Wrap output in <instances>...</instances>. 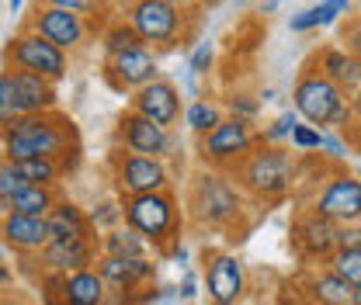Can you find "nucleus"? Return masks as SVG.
<instances>
[{
    "label": "nucleus",
    "instance_id": "1",
    "mask_svg": "<svg viewBox=\"0 0 361 305\" xmlns=\"http://www.w3.org/2000/svg\"><path fill=\"white\" fill-rule=\"evenodd\" d=\"M0 149L7 160H59L77 149V129L66 115L59 111H39V115H21L7 129H0Z\"/></svg>",
    "mask_w": 361,
    "mask_h": 305
},
{
    "label": "nucleus",
    "instance_id": "2",
    "mask_svg": "<svg viewBox=\"0 0 361 305\" xmlns=\"http://www.w3.org/2000/svg\"><path fill=\"white\" fill-rule=\"evenodd\" d=\"M292 108L299 111V118H306L316 129H344L355 122L351 94H344L334 80H326L316 66H306L299 73L292 87Z\"/></svg>",
    "mask_w": 361,
    "mask_h": 305
},
{
    "label": "nucleus",
    "instance_id": "3",
    "mask_svg": "<svg viewBox=\"0 0 361 305\" xmlns=\"http://www.w3.org/2000/svg\"><path fill=\"white\" fill-rule=\"evenodd\" d=\"M236 180L257 198H281L295 180V160L288 149L261 142L236 163Z\"/></svg>",
    "mask_w": 361,
    "mask_h": 305
},
{
    "label": "nucleus",
    "instance_id": "4",
    "mask_svg": "<svg viewBox=\"0 0 361 305\" xmlns=\"http://www.w3.org/2000/svg\"><path fill=\"white\" fill-rule=\"evenodd\" d=\"M126 222L135 232H142L149 243H164L178 229V205L167 191L149 194H126Z\"/></svg>",
    "mask_w": 361,
    "mask_h": 305
},
{
    "label": "nucleus",
    "instance_id": "5",
    "mask_svg": "<svg viewBox=\"0 0 361 305\" xmlns=\"http://www.w3.org/2000/svg\"><path fill=\"white\" fill-rule=\"evenodd\" d=\"M129 25L139 32L146 45H178L184 39V14L167 0H133L129 4Z\"/></svg>",
    "mask_w": 361,
    "mask_h": 305
},
{
    "label": "nucleus",
    "instance_id": "6",
    "mask_svg": "<svg viewBox=\"0 0 361 305\" xmlns=\"http://www.w3.org/2000/svg\"><path fill=\"white\" fill-rule=\"evenodd\" d=\"M7 59H11V70H25V73H39L49 80H63L70 63H66V52L59 45H52L49 39H42L39 32L25 28L11 49H7Z\"/></svg>",
    "mask_w": 361,
    "mask_h": 305
},
{
    "label": "nucleus",
    "instance_id": "7",
    "mask_svg": "<svg viewBox=\"0 0 361 305\" xmlns=\"http://www.w3.org/2000/svg\"><path fill=\"white\" fill-rule=\"evenodd\" d=\"M257 146V132L250 129L247 118H223L212 132L202 135V160L205 163H216V167H229V163H240L250 149Z\"/></svg>",
    "mask_w": 361,
    "mask_h": 305
},
{
    "label": "nucleus",
    "instance_id": "8",
    "mask_svg": "<svg viewBox=\"0 0 361 305\" xmlns=\"http://www.w3.org/2000/svg\"><path fill=\"white\" fill-rule=\"evenodd\" d=\"M191 208L205 225H226L240 216V191L223 174H202L191 187Z\"/></svg>",
    "mask_w": 361,
    "mask_h": 305
},
{
    "label": "nucleus",
    "instance_id": "9",
    "mask_svg": "<svg viewBox=\"0 0 361 305\" xmlns=\"http://www.w3.org/2000/svg\"><path fill=\"white\" fill-rule=\"evenodd\" d=\"M313 212L337 225H351L361 222V180L351 174H337L330 177L319 194L313 198Z\"/></svg>",
    "mask_w": 361,
    "mask_h": 305
},
{
    "label": "nucleus",
    "instance_id": "10",
    "mask_svg": "<svg viewBox=\"0 0 361 305\" xmlns=\"http://www.w3.org/2000/svg\"><path fill=\"white\" fill-rule=\"evenodd\" d=\"M115 180L122 194H149V191H167V163L160 156H142V153H122L115 163Z\"/></svg>",
    "mask_w": 361,
    "mask_h": 305
},
{
    "label": "nucleus",
    "instance_id": "11",
    "mask_svg": "<svg viewBox=\"0 0 361 305\" xmlns=\"http://www.w3.org/2000/svg\"><path fill=\"white\" fill-rule=\"evenodd\" d=\"M32 32H39L42 39H49L52 45H59L63 52L77 49V45L87 39V25H84V14L77 11H66V7H49V4H39L32 21H28Z\"/></svg>",
    "mask_w": 361,
    "mask_h": 305
},
{
    "label": "nucleus",
    "instance_id": "12",
    "mask_svg": "<svg viewBox=\"0 0 361 305\" xmlns=\"http://www.w3.org/2000/svg\"><path fill=\"white\" fill-rule=\"evenodd\" d=\"M104 77L115 90H139L146 87L149 80H157V56L149 45H135L126 52H115L108 56V66H104Z\"/></svg>",
    "mask_w": 361,
    "mask_h": 305
},
{
    "label": "nucleus",
    "instance_id": "13",
    "mask_svg": "<svg viewBox=\"0 0 361 305\" xmlns=\"http://www.w3.org/2000/svg\"><path fill=\"white\" fill-rule=\"evenodd\" d=\"M118 135H122V142H126V149L129 153H142V156H167L171 153V146H174V139H171V129H164V125H157V122H149L146 115H139V111H126L122 115V122H118Z\"/></svg>",
    "mask_w": 361,
    "mask_h": 305
},
{
    "label": "nucleus",
    "instance_id": "14",
    "mask_svg": "<svg viewBox=\"0 0 361 305\" xmlns=\"http://www.w3.org/2000/svg\"><path fill=\"white\" fill-rule=\"evenodd\" d=\"M133 111L146 115L149 122H157V125H164V129L178 125L180 122V94H178V87H174L171 80H160V77L149 80L146 87L135 90Z\"/></svg>",
    "mask_w": 361,
    "mask_h": 305
},
{
    "label": "nucleus",
    "instance_id": "15",
    "mask_svg": "<svg viewBox=\"0 0 361 305\" xmlns=\"http://www.w3.org/2000/svg\"><path fill=\"white\" fill-rule=\"evenodd\" d=\"M205 288H209V302L212 305H236L247 292V274L243 263L233 254H216L205 270Z\"/></svg>",
    "mask_w": 361,
    "mask_h": 305
},
{
    "label": "nucleus",
    "instance_id": "16",
    "mask_svg": "<svg viewBox=\"0 0 361 305\" xmlns=\"http://www.w3.org/2000/svg\"><path fill=\"white\" fill-rule=\"evenodd\" d=\"M0 239H4V247H11L18 254H35V250L42 254L52 243V229H49V218L7 212L0 218Z\"/></svg>",
    "mask_w": 361,
    "mask_h": 305
},
{
    "label": "nucleus",
    "instance_id": "17",
    "mask_svg": "<svg viewBox=\"0 0 361 305\" xmlns=\"http://www.w3.org/2000/svg\"><path fill=\"white\" fill-rule=\"evenodd\" d=\"M292 239H295V247H299L306 257H313V261L316 257H319V261H330L334 250H337V222L316 216L313 208H310L306 216L292 225Z\"/></svg>",
    "mask_w": 361,
    "mask_h": 305
},
{
    "label": "nucleus",
    "instance_id": "18",
    "mask_svg": "<svg viewBox=\"0 0 361 305\" xmlns=\"http://www.w3.org/2000/svg\"><path fill=\"white\" fill-rule=\"evenodd\" d=\"M313 66L326 77V80H334L344 94H355V90H358L361 63L348 52V49H341V45H323V49L313 56Z\"/></svg>",
    "mask_w": 361,
    "mask_h": 305
},
{
    "label": "nucleus",
    "instance_id": "19",
    "mask_svg": "<svg viewBox=\"0 0 361 305\" xmlns=\"http://www.w3.org/2000/svg\"><path fill=\"white\" fill-rule=\"evenodd\" d=\"M97 274L108 281V285H115L118 292H129L135 285H142V281H149L153 278V263L146 261V257H101L97 263Z\"/></svg>",
    "mask_w": 361,
    "mask_h": 305
},
{
    "label": "nucleus",
    "instance_id": "20",
    "mask_svg": "<svg viewBox=\"0 0 361 305\" xmlns=\"http://www.w3.org/2000/svg\"><path fill=\"white\" fill-rule=\"evenodd\" d=\"M14 80H18V94H21V111H25V115L56 111V104H59V94H56V80H49V77H39V73H25V70H14Z\"/></svg>",
    "mask_w": 361,
    "mask_h": 305
},
{
    "label": "nucleus",
    "instance_id": "21",
    "mask_svg": "<svg viewBox=\"0 0 361 305\" xmlns=\"http://www.w3.org/2000/svg\"><path fill=\"white\" fill-rule=\"evenodd\" d=\"M42 263L56 274H73V270H87L90 263V243L73 236V239H52L42 250Z\"/></svg>",
    "mask_w": 361,
    "mask_h": 305
},
{
    "label": "nucleus",
    "instance_id": "22",
    "mask_svg": "<svg viewBox=\"0 0 361 305\" xmlns=\"http://www.w3.org/2000/svg\"><path fill=\"white\" fill-rule=\"evenodd\" d=\"M104 278L94 270H73V274H59V295L66 305H104Z\"/></svg>",
    "mask_w": 361,
    "mask_h": 305
},
{
    "label": "nucleus",
    "instance_id": "23",
    "mask_svg": "<svg viewBox=\"0 0 361 305\" xmlns=\"http://www.w3.org/2000/svg\"><path fill=\"white\" fill-rule=\"evenodd\" d=\"M344 14H351V0H319V4H313V7L292 14V18H288V28H292V32L330 28V25H337Z\"/></svg>",
    "mask_w": 361,
    "mask_h": 305
},
{
    "label": "nucleus",
    "instance_id": "24",
    "mask_svg": "<svg viewBox=\"0 0 361 305\" xmlns=\"http://www.w3.org/2000/svg\"><path fill=\"white\" fill-rule=\"evenodd\" d=\"M306 292H310V299H313L316 305H351V295H355V288H351L341 274H334L330 267L310 278Z\"/></svg>",
    "mask_w": 361,
    "mask_h": 305
},
{
    "label": "nucleus",
    "instance_id": "25",
    "mask_svg": "<svg viewBox=\"0 0 361 305\" xmlns=\"http://www.w3.org/2000/svg\"><path fill=\"white\" fill-rule=\"evenodd\" d=\"M49 229H52V239H73V236L87 239L90 222L73 201H56V208L49 212Z\"/></svg>",
    "mask_w": 361,
    "mask_h": 305
},
{
    "label": "nucleus",
    "instance_id": "26",
    "mask_svg": "<svg viewBox=\"0 0 361 305\" xmlns=\"http://www.w3.org/2000/svg\"><path fill=\"white\" fill-rule=\"evenodd\" d=\"M56 208V198L45 184H28L21 187L14 198H11V212H21V216H39L49 218V212Z\"/></svg>",
    "mask_w": 361,
    "mask_h": 305
},
{
    "label": "nucleus",
    "instance_id": "27",
    "mask_svg": "<svg viewBox=\"0 0 361 305\" xmlns=\"http://www.w3.org/2000/svg\"><path fill=\"white\" fill-rule=\"evenodd\" d=\"M146 236L142 232H135L133 225H118V229H111L108 236H104V250L111 254V257H142L146 254Z\"/></svg>",
    "mask_w": 361,
    "mask_h": 305
},
{
    "label": "nucleus",
    "instance_id": "28",
    "mask_svg": "<svg viewBox=\"0 0 361 305\" xmlns=\"http://www.w3.org/2000/svg\"><path fill=\"white\" fill-rule=\"evenodd\" d=\"M223 122V111H219V104H212V101H191L188 108H184V125L195 132V135H205V132H212L216 125Z\"/></svg>",
    "mask_w": 361,
    "mask_h": 305
},
{
    "label": "nucleus",
    "instance_id": "29",
    "mask_svg": "<svg viewBox=\"0 0 361 305\" xmlns=\"http://www.w3.org/2000/svg\"><path fill=\"white\" fill-rule=\"evenodd\" d=\"M21 111V94H18V80L14 70H0V129H7L11 122H18Z\"/></svg>",
    "mask_w": 361,
    "mask_h": 305
},
{
    "label": "nucleus",
    "instance_id": "30",
    "mask_svg": "<svg viewBox=\"0 0 361 305\" xmlns=\"http://www.w3.org/2000/svg\"><path fill=\"white\" fill-rule=\"evenodd\" d=\"M21 187H28V180H25V174H21V167H18L14 160L0 156V216L11 212V198H14Z\"/></svg>",
    "mask_w": 361,
    "mask_h": 305
},
{
    "label": "nucleus",
    "instance_id": "31",
    "mask_svg": "<svg viewBox=\"0 0 361 305\" xmlns=\"http://www.w3.org/2000/svg\"><path fill=\"white\" fill-rule=\"evenodd\" d=\"M326 263H330V270L341 274L351 288L361 285V247H355V250H334V257Z\"/></svg>",
    "mask_w": 361,
    "mask_h": 305
},
{
    "label": "nucleus",
    "instance_id": "32",
    "mask_svg": "<svg viewBox=\"0 0 361 305\" xmlns=\"http://www.w3.org/2000/svg\"><path fill=\"white\" fill-rule=\"evenodd\" d=\"M18 163V160H14ZM21 167V174L28 184H45V187H52L56 184V177H59V160H49V156H39V160H21L18 163Z\"/></svg>",
    "mask_w": 361,
    "mask_h": 305
},
{
    "label": "nucleus",
    "instance_id": "33",
    "mask_svg": "<svg viewBox=\"0 0 361 305\" xmlns=\"http://www.w3.org/2000/svg\"><path fill=\"white\" fill-rule=\"evenodd\" d=\"M135 45H146V42L139 39V32H135L133 25H115V28L104 35V52H108V56L126 52V49H135Z\"/></svg>",
    "mask_w": 361,
    "mask_h": 305
},
{
    "label": "nucleus",
    "instance_id": "34",
    "mask_svg": "<svg viewBox=\"0 0 361 305\" xmlns=\"http://www.w3.org/2000/svg\"><path fill=\"white\" fill-rule=\"evenodd\" d=\"M295 125H299V111H295V108H292V111H281V115H278V118H274V122H271L257 139H261V142H271V146H278L281 139H288V135H292Z\"/></svg>",
    "mask_w": 361,
    "mask_h": 305
},
{
    "label": "nucleus",
    "instance_id": "35",
    "mask_svg": "<svg viewBox=\"0 0 361 305\" xmlns=\"http://www.w3.org/2000/svg\"><path fill=\"white\" fill-rule=\"evenodd\" d=\"M288 142H292L299 153L319 149V146H323V129H316V125H310V122H306V125L299 122V125L292 129V135H288Z\"/></svg>",
    "mask_w": 361,
    "mask_h": 305
},
{
    "label": "nucleus",
    "instance_id": "36",
    "mask_svg": "<svg viewBox=\"0 0 361 305\" xmlns=\"http://www.w3.org/2000/svg\"><path fill=\"white\" fill-rule=\"evenodd\" d=\"M212 63H216V49H212V42H198L195 52H191V59H188V70H191L195 77H202V73L212 70Z\"/></svg>",
    "mask_w": 361,
    "mask_h": 305
},
{
    "label": "nucleus",
    "instance_id": "37",
    "mask_svg": "<svg viewBox=\"0 0 361 305\" xmlns=\"http://www.w3.org/2000/svg\"><path fill=\"white\" fill-rule=\"evenodd\" d=\"M229 111H233V118H247V122H254L257 118V111H261V101H254L250 94H229Z\"/></svg>",
    "mask_w": 361,
    "mask_h": 305
},
{
    "label": "nucleus",
    "instance_id": "38",
    "mask_svg": "<svg viewBox=\"0 0 361 305\" xmlns=\"http://www.w3.org/2000/svg\"><path fill=\"white\" fill-rule=\"evenodd\" d=\"M355 247H361V222L337 225V250H355Z\"/></svg>",
    "mask_w": 361,
    "mask_h": 305
},
{
    "label": "nucleus",
    "instance_id": "39",
    "mask_svg": "<svg viewBox=\"0 0 361 305\" xmlns=\"http://www.w3.org/2000/svg\"><path fill=\"white\" fill-rule=\"evenodd\" d=\"M344 42H348L344 49H348V52H351V56L361 63V14L348 21V28H344Z\"/></svg>",
    "mask_w": 361,
    "mask_h": 305
},
{
    "label": "nucleus",
    "instance_id": "40",
    "mask_svg": "<svg viewBox=\"0 0 361 305\" xmlns=\"http://www.w3.org/2000/svg\"><path fill=\"white\" fill-rule=\"evenodd\" d=\"M39 4H49V7H66V11H77V14H87L94 11L101 0H39Z\"/></svg>",
    "mask_w": 361,
    "mask_h": 305
},
{
    "label": "nucleus",
    "instance_id": "41",
    "mask_svg": "<svg viewBox=\"0 0 361 305\" xmlns=\"http://www.w3.org/2000/svg\"><path fill=\"white\" fill-rule=\"evenodd\" d=\"M323 153H330L334 160H341L344 153H348V142L341 139V135H334V132H323V146H319Z\"/></svg>",
    "mask_w": 361,
    "mask_h": 305
},
{
    "label": "nucleus",
    "instance_id": "42",
    "mask_svg": "<svg viewBox=\"0 0 361 305\" xmlns=\"http://www.w3.org/2000/svg\"><path fill=\"white\" fill-rule=\"evenodd\" d=\"M122 216H126L122 208H115V205H101V212H94L90 222H94V225H115Z\"/></svg>",
    "mask_w": 361,
    "mask_h": 305
},
{
    "label": "nucleus",
    "instance_id": "43",
    "mask_svg": "<svg viewBox=\"0 0 361 305\" xmlns=\"http://www.w3.org/2000/svg\"><path fill=\"white\" fill-rule=\"evenodd\" d=\"M198 281H195V274H184V281H180V299H195L198 292Z\"/></svg>",
    "mask_w": 361,
    "mask_h": 305
},
{
    "label": "nucleus",
    "instance_id": "44",
    "mask_svg": "<svg viewBox=\"0 0 361 305\" xmlns=\"http://www.w3.org/2000/svg\"><path fill=\"white\" fill-rule=\"evenodd\" d=\"M351 115H355V122L361 125V84H358V90L351 94Z\"/></svg>",
    "mask_w": 361,
    "mask_h": 305
},
{
    "label": "nucleus",
    "instance_id": "45",
    "mask_svg": "<svg viewBox=\"0 0 361 305\" xmlns=\"http://www.w3.org/2000/svg\"><path fill=\"white\" fill-rule=\"evenodd\" d=\"M278 4H281V0H261L257 7H261V14H274V11H278Z\"/></svg>",
    "mask_w": 361,
    "mask_h": 305
},
{
    "label": "nucleus",
    "instance_id": "46",
    "mask_svg": "<svg viewBox=\"0 0 361 305\" xmlns=\"http://www.w3.org/2000/svg\"><path fill=\"white\" fill-rule=\"evenodd\" d=\"M167 4H174V7H178V11H188V7H195V4H198V0H167Z\"/></svg>",
    "mask_w": 361,
    "mask_h": 305
},
{
    "label": "nucleus",
    "instance_id": "47",
    "mask_svg": "<svg viewBox=\"0 0 361 305\" xmlns=\"http://www.w3.org/2000/svg\"><path fill=\"white\" fill-rule=\"evenodd\" d=\"M21 4H25V0H7V7H11V14H21Z\"/></svg>",
    "mask_w": 361,
    "mask_h": 305
},
{
    "label": "nucleus",
    "instance_id": "48",
    "mask_svg": "<svg viewBox=\"0 0 361 305\" xmlns=\"http://www.w3.org/2000/svg\"><path fill=\"white\" fill-rule=\"evenodd\" d=\"M4 281H11V270H7V267L0 263V285H4Z\"/></svg>",
    "mask_w": 361,
    "mask_h": 305
},
{
    "label": "nucleus",
    "instance_id": "49",
    "mask_svg": "<svg viewBox=\"0 0 361 305\" xmlns=\"http://www.w3.org/2000/svg\"><path fill=\"white\" fill-rule=\"evenodd\" d=\"M351 305H361V285L355 288V295H351Z\"/></svg>",
    "mask_w": 361,
    "mask_h": 305
},
{
    "label": "nucleus",
    "instance_id": "50",
    "mask_svg": "<svg viewBox=\"0 0 361 305\" xmlns=\"http://www.w3.org/2000/svg\"><path fill=\"white\" fill-rule=\"evenodd\" d=\"M0 63H4V45H0Z\"/></svg>",
    "mask_w": 361,
    "mask_h": 305
},
{
    "label": "nucleus",
    "instance_id": "51",
    "mask_svg": "<svg viewBox=\"0 0 361 305\" xmlns=\"http://www.w3.org/2000/svg\"><path fill=\"white\" fill-rule=\"evenodd\" d=\"M358 180H361V177H358Z\"/></svg>",
    "mask_w": 361,
    "mask_h": 305
}]
</instances>
